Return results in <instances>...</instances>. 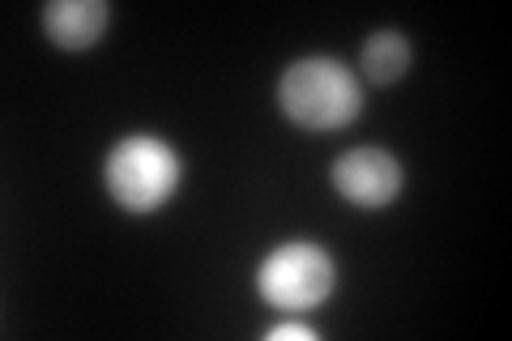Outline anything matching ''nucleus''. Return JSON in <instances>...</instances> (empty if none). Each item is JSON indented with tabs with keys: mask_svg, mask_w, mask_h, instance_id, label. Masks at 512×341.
<instances>
[{
	"mask_svg": "<svg viewBox=\"0 0 512 341\" xmlns=\"http://www.w3.org/2000/svg\"><path fill=\"white\" fill-rule=\"evenodd\" d=\"M278 99L286 116L303 128H342L363 107L355 73L329 56L295 60L278 81Z\"/></svg>",
	"mask_w": 512,
	"mask_h": 341,
	"instance_id": "obj_1",
	"label": "nucleus"
},
{
	"mask_svg": "<svg viewBox=\"0 0 512 341\" xmlns=\"http://www.w3.org/2000/svg\"><path fill=\"white\" fill-rule=\"evenodd\" d=\"M180 184V154L158 137H124L107 154V188L124 209H158Z\"/></svg>",
	"mask_w": 512,
	"mask_h": 341,
	"instance_id": "obj_2",
	"label": "nucleus"
},
{
	"mask_svg": "<svg viewBox=\"0 0 512 341\" xmlns=\"http://www.w3.org/2000/svg\"><path fill=\"white\" fill-rule=\"evenodd\" d=\"M256 286H261V295L269 303L286 307V312L316 307L333 290V256L303 239L278 243L261 261V269H256Z\"/></svg>",
	"mask_w": 512,
	"mask_h": 341,
	"instance_id": "obj_3",
	"label": "nucleus"
},
{
	"mask_svg": "<svg viewBox=\"0 0 512 341\" xmlns=\"http://www.w3.org/2000/svg\"><path fill=\"white\" fill-rule=\"evenodd\" d=\"M333 184L355 205H389L402 192V162L389 150H346L333 162Z\"/></svg>",
	"mask_w": 512,
	"mask_h": 341,
	"instance_id": "obj_4",
	"label": "nucleus"
},
{
	"mask_svg": "<svg viewBox=\"0 0 512 341\" xmlns=\"http://www.w3.org/2000/svg\"><path fill=\"white\" fill-rule=\"evenodd\" d=\"M111 9L103 0H52L43 9V26L60 47H90L103 35Z\"/></svg>",
	"mask_w": 512,
	"mask_h": 341,
	"instance_id": "obj_5",
	"label": "nucleus"
},
{
	"mask_svg": "<svg viewBox=\"0 0 512 341\" xmlns=\"http://www.w3.org/2000/svg\"><path fill=\"white\" fill-rule=\"evenodd\" d=\"M410 64V43L397 30H376L363 43V73L372 81H397Z\"/></svg>",
	"mask_w": 512,
	"mask_h": 341,
	"instance_id": "obj_6",
	"label": "nucleus"
},
{
	"mask_svg": "<svg viewBox=\"0 0 512 341\" xmlns=\"http://www.w3.org/2000/svg\"><path fill=\"white\" fill-rule=\"evenodd\" d=\"M269 341H286V337H295V341H316V329H308V324H295V320H282L274 324V329L265 333Z\"/></svg>",
	"mask_w": 512,
	"mask_h": 341,
	"instance_id": "obj_7",
	"label": "nucleus"
}]
</instances>
